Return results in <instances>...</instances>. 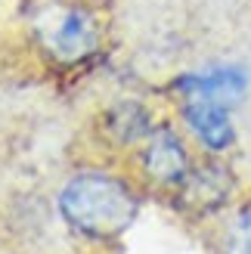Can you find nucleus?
<instances>
[{"mask_svg": "<svg viewBox=\"0 0 251 254\" xmlns=\"http://www.w3.org/2000/svg\"><path fill=\"white\" fill-rule=\"evenodd\" d=\"M106 127H109V136L118 139L121 146L140 143V139H146L149 133H152L149 112H146L140 103H118L115 109H109Z\"/></svg>", "mask_w": 251, "mask_h": 254, "instance_id": "0eeeda50", "label": "nucleus"}, {"mask_svg": "<svg viewBox=\"0 0 251 254\" xmlns=\"http://www.w3.org/2000/svg\"><path fill=\"white\" fill-rule=\"evenodd\" d=\"M183 121L189 133L202 143L208 152H227L236 143V127L230 118V106L205 96H183Z\"/></svg>", "mask_w": 251, "mask_h": 254, "instance_id": "39448f33", "label": "nucleus"}, {"mask_svg": "<svg viewBox=\"0 0 251 254\" xmlns=\"http://www.w3.org/2000/svg\"><path fill=\"white\" fill-rule=\"evenodd\" d=\"M140 164H143V171L152 183L171 186V189H177L186 180V174L192 171L189 152H186L183 139L174 133L171 127H155V130L143 139Z\"/></svg>", "mask_w": 251, "mask_h": 254, "instance_id": "7ed1b4c3", "label": "nucleus"}, {"mask_svg": "<svg viewBox=\"0 0 251 254\" xmlns=\"http://www.w3.org/2000/svg\"><path fill=\"white\" fill-rule=\"evenodd\" d=\"M31 28L41 47L59 62H81L99 47V28L93 16L84 6L62 3V0H47L37 6Z\"/></svg>", "mask_w": 251, "mask_h": 254, "instance_id": "f03ea898", "label": "nucleus"}, {"mask_svg": "<svg viewBox=\"0 0 251 254\" xmlns=\"http://www.w3.org/2000/svg\"><path fill=\"white\" fill-rule=\"evenodd\" d=\"M180 189V205L192 214H214L230 201L233 189H236V177L230 168L211 161V164H198L186 174V180L177 186Z\"/></svg>", "mask_w": 251, "mask_h": 254, "instance_id": "20e7f679", "label": "nucleus"}, {"mask_svg": "<svg viewBox=\"0 0 251 254\" xmlns=\"http://www.w3.org/2000/svg\"><path fill=\"white\" fill-rule=\"evenodd\" d=\"M223 254H251V205L233 214L223 233Z\"/></svg>", "mask_w": 251, "mask_h": 254, "instance_id": "6e6552de", "label": "nucleus"}, {"mask_svg": "<svg viewBox=\"0 0 251 254\" xmlns=\"http://www.w3.org/2000/svg\"><path fill=\"white\" fill-rule=\"evenodd\" d=\"M59 211L71 230L93 239H115L136 220L140 201L118 177L84 171L62 186Z\"/></svg>", "mask_w": 251, "mask_h": 254, "instance_id": "f257e3e1", "label": "nucleus"}, {"mask_svg": "<svg viewBox=\"0 0 251 254\" xmlns=\"http://www.w3.org/2000/svg\"><path fill=\"white\" fill-rule=\"evenodd\" d=\"M248 87V74L239 65H214L208 71H192L183 74L177 81L180 96H205V99H217L223 106H236L245 96Z\"/></svg>", "mask_w": 251, "mask_h": 254, "instance_id": "423d86ee", "label": "nucleus"}]
</instances>
